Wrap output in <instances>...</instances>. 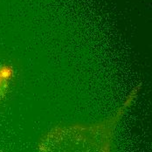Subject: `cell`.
Returning a JSON list of instances; mask_svg holds the SVG:
<instances>
[{"instance_id":"6da1fadb","label":"cell","mask_w":152,"mask_h":152,"mask_svg":"<svg viewBox=\"0 0 152 152\" xmlns=\"http://www.w3.org/2000/svg\"><path fill=\"white\" fill-rule=\"evenodd\" d=\"M135 95L126 100L117 112L104 121L90 125L56 127L41 139L39 152H111L113 135L117 123Z\"/></svg>"},{"instance_id":"7a4b0ae2","label":"cell","mask_w":152,"mask_h":152,"mask_svg":"<svg viewBox=\"0 0 152 152\" xmlns=\"http://www.w3.org/2000/svg\"><path fill=\"white\" fill-rule=\"evenodd\" d=\"M13 75V70L8 66H0V96Z\"/></svg>"}]
</instances>
